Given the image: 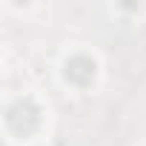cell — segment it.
<instances>
[{
    "instance_id": "6da1fadb",
    "label": "cell",
    "mask_w": 146,
    "mask_h": 146,
    "mask_svg": "<svg viewBox=\"0 0 146 146\" xmlns=\"http://www.w3.org/2000/svg\"><path fill=\"white\" fill-rule=\"evenodd\" d=\"M0 129L9 146H40L49 143L52 106L37 89L6 92L0 109Z\"/></svg>"
},
{
    "instance_id": "7a4b0ae2",
    "label": "cell",
    "mask_w": 146,
    "mask_h": 146,
    "mask_svg": "<svg viewBox=\"0 0 146 146\" xmlns=\"http://www.w3.org/2000/svg\"><path fill=\"white\" fill-rule=\"evenodd\" d=\"M106 66L92 43H66L54 60V80L69 95H92L100 89Z\"/></svg>"
},
{
    "instance_id": "3957f363",
    "label": "cell",
    "mask_w": 146,
    "mask_h": 146,
    "mask_svg": "<svg viewBox=\"0 0 146 146\" xmlns=\"http://www.w3.org/2000/svg\"><path fill=\"white\" fill-rule=\"evenodd\" d=\"M135 146H146V140H140V143H135Z\"/></svg>"
}]
</instances>
